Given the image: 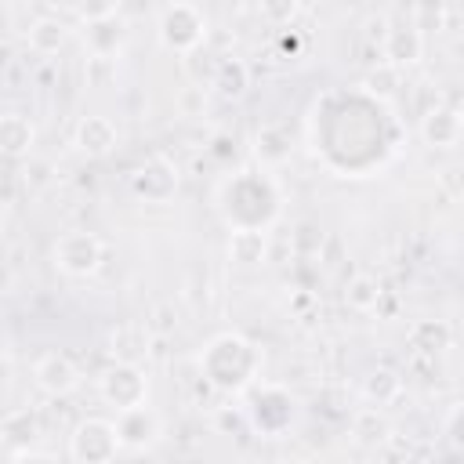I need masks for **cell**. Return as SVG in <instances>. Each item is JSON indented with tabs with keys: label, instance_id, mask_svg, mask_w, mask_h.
Here are the masks:
<instances>
[{
	"label": "cell",
	"instance_id": "cell-1",
	"mask_svg": "<svg viewBox=\"0 0 464 464\" xmlns=\"http://www.w3.org/2000/svg\"><path fill=\"white\" fill-rule=\"evenodd\" d=\"M283 210V192L268 170H236L218 185V214L232 232H265Z\"/></svg>",
	"mask_w": 464,
	"mask_h": 464
},
{
	"label": "cell",
	"instance_id": "cell-2",
	"mask_svg": "<svg viewBox=\"0 0 464 464\" xmlns=\"http://www.w3.org/2000/svg\"><path fill=\"white\" fill-rule=\"evenodd\" d=\"M257 370H261V352L243 334H218L199 352V373L221 395L246 392L254 384Z\"/></svg>",
	"mask_w": 464,
	"mask_h": 464
},
{
	"label": "cell",
	"instance_id": "cell-3",
	"mask_svg": "<svg viewBox=\"0 0 464 464\" xmlns=\"http://www.w3.org/2000/svg\"><path fill=\"white\" fill-rule=\"evenodd\" d=\"M156 36L174 54H192L207 40V14L196 4H167L156 14Z\"/></svg>",
	"mask_w": 464,
	"mask_h": 464
},
{
	"label": "cell",
	"instance_id": "cell-4",
	"mask_svg": "<svg viewBox=\"0 0 464 464\" xmlns=\"http://www.w3.org/2000/svg\"><path fill=\"white\" fill-rule=\"evenodd\" d=\"M246 417L261 435H279L294 420V395L279 384H250L246 388Z\"/></svg>",
	"mask_w": 464,
	"mask_h": 464
},
{
	"label": "cell",
	"instance_id": "cell-5",
	"mask_svg": "<svg viewBox=\"0 0 464 464\" xmlns=\"http://www.w3.org/2000/svg\"><path fill=\"white\" fill-rule=\"evenodd\" d=\"M120 453V439L109 417H83L69 431V457L72 464H112Z\"/></svg>",
	"mask_w": 464,
	"mask_h": 464
},
{
	"label": "cell",
	"instance_id": "cell-6",
	"mask_svg": "<svg viewBox=\"0 0 464 464\" xmlns=\"http://www.w3.org/2000/svg\"><path fill=\"white\" fill-rule=\"evenodd\" d=\"M98 395L105 406H112L116 413L134 410L141 402H149V373L134 362H112L102 377H98Z\"/></svg>",
	"mask_w": 464,
	"mask_h": 464
},
{
	"label": "cell",
	"instance_id": "cell-7",
	"mask_svg": "<svg viewBox=\"0 0 464 464\" xmlns=\"http://www.w3.org/2000/svg\"><path fill=\"white\" fill-rule=\"evenodd\" d=\"M51 254H54V265H58L65 276H72V279H83V276H94V272L102 268L105 246H102V239H98L94 232H83V228H76V232H65V236H58Z\"/></svg>",
	"mask_w": 464,
	"mask_h": 464
},
{
	"label": "cell",
	"instance_id": "cell-8",
	"mask_svg": "<svg viewBox=\"0 0 464 464\" xmlns=\"http://www.w3.org/2000/svg\"><path fill=\"white\" fill-rule=\"evenodd\" d=\"M112 428H116L120 450L145 453V450H152V446L160 442V435H163V417H160L149 402H141V406H134V410L116 413V417H112Z\"/></svg>",
	"mask_w": 464,
	"mask_h": 464
},
{
	"label": "cell",
	"instance_id": "cell-9",
	"mask_svg": "<svg viewBox=\"0 0 464 464\" xmlns=\"http://www.w3.org/2000/svg\"><path fill=\"white\" fill-rule=\"evenodd\" d=\"M420 54H424V33H420V25L410 22V18H406V22H392V18H388V29H384V36H381V62L402 72V69L413 65Z\"/></svg>",
	"mask_w": 464,
	"mask_h": 464
},
{
	"label": "cell",
	"instance_id": "cell-10",
	"mask_svg": "<svg viewBox=\"0 0 464 464\" xmlns=\"http://www.w3.org/2000/svg\"><path fill=\"white\" fill-rule=\"evenodd\" d=\"M174 188H178V167L167 156H152L130 174V192L145 203H167Z\"/></svg>",
	"mask_w": 464,
	"mask_h": 464
},
{
	"label": "cell",
	"instance_id": "cell-11",
	"mask_svg": "<svg viewBox=\"0 0 464 464\" xmlns=\"http://www.w3.org/2000/svg\"><path fill=\"white\" fill-rule=\"evenodd\" d=\"M80 366L65 355V352H47V355H40L36 359V366H33V381H36V388L44 392V395H51V399H65V395H72L76 388H80Z\"/></svg>",
	"mask_w": 464,
	"mask_h": 464
},
{
	"label": "cell",
	"instance_id": "cell-12",
	"mask_svg": "<svg viewBox=\"0 0 464 464\" xmlns=\"http://www.w3.org/2000/svg\"><path fill=\"white\" fill-rule=\"evenodd\" d=\"M464 134V116L457 105L442 102V105H431L424 116H420V138L424 145L431 149H453Z\"/></svg>",
	"mask_w": 464,
	"mask_h": 464
},
{
	"label": "cell",
	"instance_id": "cell-13",
	"mask_svg": "<svg viewBox=\"0 0 464 464\" xmlns=\"http://www.w3.org/2000/svg\"><path fill=\"white\" fill-rule=\"evenodd\" d=\"M149 341H152V330L138 319H127V323L109 330V355L116 362H134L138 366L149 355Z\"/></svg>",
	"mask_w": 464,
	"mask_h": 464
},
{
	"label": "cell",
	"instance_id": "cell-14",
	"mask_svg": "<svg viewBox=\"0 0 464 464\" xmlns=\"http://www.w3.org/2000/svg\"><path fill=\"white\" fill-rule=\"evenodd\" d=\"M36 149V123L25 112H0V156L25 160Z\"/></svg>",
	"mask_w": 464,
	"mask_h": 464
},
{
	"label": "cell",
	"instance_id": "cell-15",
	"mask_svg": "<svg viewBox=\"0 0 464 464\" xmlns=\"http://www.w3.org/2000/svg\"><path fill=\"white\" fill-rule=\"evenodd\" d=\"M44 435V424L33 410H11L0 417V442H7L14 453H29Z\"/></svg>",
	"mask_w": 464,
	"mask_h": 464
},
{
	"label": "cell",
	"instance_id": "cell-16",
	"mask_svg": "<svg viewBox=\"0 0 464 464\" xmlns=\"http://www.w3.org/2000/svg\"><path fill=\"white\" fill-rule=\"evenodd\" d=\"M72 141H76V149H80L83 156H105V152L116 149V127H112L109 116L91 112V116H83V120L76 123Z\"/></svg>",
	"mask_w": 464,
	"mask_h": 464
},
{
	"label": "cell",
	"instance_id": "cell-17",
	"mask_svg": "<svg viewBox=\"0 0 464 464\" xmlns=\"http://www.w3.org/2000/svg\"><path fill=\"white\" fill-rule=\"evenodd\" d=\"M65 40H69L65 18H58V14H40V18L29 22V47H33L36 54H58Z\"/></svg>",
	"mask_w": 464,
	"mask_h": 464
},
{
	"label": "cell",
	"instance_id": "cell-18",
	"mask_svg": "<svg viewBox=\"0 0 464 464\" xmlns=\"http://www.w3.org/2000/svg\"><path fill=\"white\" fill-rule=\"evenodd\" d=\"M210 87H214L218 94H225V98H239V94L250 87V65H246L243 58H236V54H221Z\"/></svg>",
	"mask_w": 464,
	"mask_h": 464
},
{
	"label": "cell",
	"instance_id": "cell-19",
	"mask_svg": "<svg viewBox=\"0 0 464 464\" xmlns=\"http://www.w3.org/2000/svg\"><path fill=\"white\" fill-rule=\"evenodd\" d=\"M410 344L420 355H439V352H446L453 344V326L446 319H420L410 330Z\"/></svg>",
	"mask_w": 464,
	"mask_h": 464
},
{
	"label": "cell",
	"instance_id": "cell-20",
	"mask_svg": "<svg viewBox=\"0 0 464 464\" xmlns=\"http://www.w3.org/2000/svg\"><path fill=\"white\" fill-rule=\"evenodd\" d=\"M399 395H402V377H399V370L377 366V370L366 373V381H362V399H366L370 406H392Z\"/></svg>",
	"mask_w": 464,
	"mask_h": 464
},
{
	"label": "cell",
	"instance_id": "cell-21",
	"mask_svg": "<svg viewBox=\"0 0 464 464\" xmlns=\"http://www.w3.org/2000/svg\"><path fill=\"white\" fill-rule=\"evenodd\" d=\"M83 36H87L91 58H112V54L123 47V40H127V29H123L116 18H105V22L83 25Z\"/></svg>",
	"mask_w": 464,
	"mask_h": 464
},
{
	"label": "cell",
	"instance_id": "cell-22",
	"mask_svg": "<svg viewBox=\"0 0 464 464\" xmlns=\"http://www.w3.org/2000/svg\"><path fill=\"white\" fill-rule=\"evenodd\" d=\"M254 156L261 163V170H272L279 163L290 160V138L283 127H261L257 138H254Z\"/></svg>",
	"mask_w": 464,
	"mask_h": 464
},
{
	"label": "cell",
	"instance_id": "cell-23",
	"mask_svg": "<svg viewBox=\"0 0 464 464\" xmlns=\"http://www.w3.org/2000/svg\"><path fill=\"white\" fill-rule=\"evenodd\" d=\"M344 304L352 308V312H373V308H381V297H384V290H381V283L373 279V276H366V272H359V276H352L348 283H344Z\"/></svg>",
	"mask_w": 464,
	"mask_h": 464
},
{
	"label": "cell",
	"instance_id": "cell-24",
	"mask_svg": "<svg viewBox=\"0 0 464 464\" xmlns=\"http://www.w3.org/2000/svg\"><path fill=\"white\" fill-rule=\"evenodd\" d=\"M265 250H268L265 232H250V228L228 232V257L236 265H261L265 261Z\"/></svg>",
	"mask_w": 464,
	"mask_h": 464
},
{
	"label": "cell",
	"instance_id": "cell-25",
	"mask_svg": "<svg viewBox=\"0 0 464 464\" xmlns=\"http://www.w3.org/2000/svg\"><path fill=\"white\" fill-rule=\"evenodd\" d=\"M352 435L362 442V446H377L392 435V424L388 417L381 413V406H362L355 417H352Z\"/></svg>",
	"mask_w": 464,
	"mask_h": 464
},
{
	"label": "cell",
	"instance_id": "cell-26",
	"mask_svg": "<svg viewBox=\"0 0 464 464\" xmlns=\"http://www.w3.org/2000/svg\"><path fill=\"white\" fill-rule=\"evenodd\" d=\"M323 246H326V232H323L319 221L301 218V221L290 228V254H294V257H319Z\"/></svg>",
	"mask_w": 464,
	"mask_h": 464
},
{
	"label": "cell",
	"instance_id": "cell-27",
	"mask_svg": "<svg viewBox=\"0 0 464 464\" xmlns=\"http://www.w3.org/2000/svg\"><path fill=\"white\" fill-rule=\"evenodd\" d=\"M399 87H402V72L392 69V65H384V62H377V65L362 76V94L373 98V102H388V98H395Z\"/></svg>",
	"mask_w": 464,
	"mask_h": 464
},
{
	"label": "cell",
	"instance_id": "cell-28",
	"mask_svg": "<svg viewBox=\"0 0 464 464\" xmlns=\"http://www.w3.org/2000/svg\"><path fill=\"white\" fill-rule=\"evenodd\" d=\"M69 14H76L83 25H94V22H105V18H116L120 14V4H72Z\"/></svg>",
	"mask_w": 464,
	"mask_h": 464
},
{
	"label": "cell",
	"instance_id": "cell-29",
	"mask_svg": "<svg viewBox=\"0 0 464 464\" xmlns=\"http://www.w3.org/2000/svg\"><path fill=\"white\" fill-rule=\"evenodd\" d=\"M261 14L272 18V22H286L290 25V18L297 14V4H261Z\"/></svg>",
	"mask_w": 464,
	"mask_h": 464
},
{
	"label": "cell",
	"instance_id": "cell-30",
	"mask_svg": "<svg viewBox=\"0 0 464 464\" xmlns=\"http://www.w3.org/2000/svg\"><path fill=\"white\" fill-rule=\"evenodd\" d=\"M446 439H450L453 450L460 446V406H457V402H453L450 413H446Z\"/></svg>",
	"mask_w": 464,
	"mask_h": 464
},
{
	"label": "cell",
	"instance_id": "cell-31",
	"mask_svg": "<svg viewBox=\"0 0 464 464\" xmlns=\"http://www.w3.org/2000/svg\"><path fill=\"white\" fill-rule=\"evenodd\" d=\"M47 174H51V167H47V163L25 167V181H29V185H47Z\"/></svg>",
	"mask_w": 464,
	"mask_h": 464
},
{
	"label": "cell",
	"instance_id": "cell-32",
	"mask_svg": "<svg viewBox=\"0 0 464 464\" xmlns=\"http://www.w3.org/2000/svg\"><path fill=\"white\" fill-rule=\"evenodd\" d=\"M156 319H160V323H152V326L145 323V326H149V330H156V334H167V330L174 326V319H170V308H167V304H160V308H156Z\"/></svg>",
	"mask_w": 464,
	"mask_h": 464
},
{
	"label": "cell",
	"instance_id": "cell-33",
	"mask_svg": "<svg viewBox=\"0 0 464 464\" xmlns=\"http://www.w3.org/2000/svg\"><path fill=\"white\" fill-rule=\"evenodd\" d=\"M11 464H54L51 457H40V453H18Z\"/></svg>",
	"mask_w": 464,
	"mask_h": 464
},
{
	"label": "cell",
	"instance_id": "cell-34",
	"mask_svg": "<svg viewBox=\"0 0 464 464\" xmlns=\"http://www.w3.org/2000/svg\"><path fill=\"white\" fill-rule=\"evenodd\" d=\"M11 373H14V370H11V359H7V355H0V388H7V384H11Z\"/></svg>",
	"mask_w": 464,
	"mask_h": 464
},
{
	"label": "cell",
	"instance_id": "cell-35",
	"mask_svg": "<svg viewBox=\"0 0 464 464\" xmlns=\"http://www.w3.org/2000/svg\"><path fill=\"white\" fill-rule=\"evenodd\" d=\"M7 286H11V272H7V268H4V265H0V294H4V290H7Z\"/></svg>",
	"mask_w": 464,
	"mask_h": 464
},
{
	"label": "cell",
	"instance_id": "cell-36",
	"mask_svg": "<svg viewBox=\"0 0 464 464\" xmlns=\"http://www.w3.org/2000/svg\"><path fill=\"white\" fill-rule=\"evenodd\" d=\"M272 464H308V460H301V457H276Z\"/></svg>",
	"mask_w": 464,
	"mask_h": 464
}]
</instances>
